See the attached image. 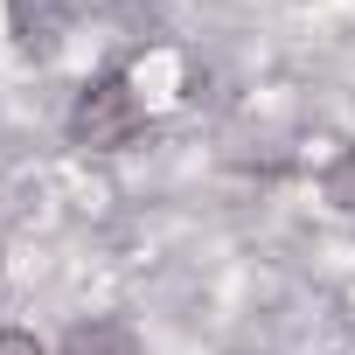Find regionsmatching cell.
I'll list each match as a JSON object with an SVG mask.
<instances>
[{"instance_id":"cell-4","label":"cell","mask_w":355,"mask_h":355,"mask_svg":"<svg viewBox=\"0 0 355 355\" xmlns=\"http://www.w3.org/2000/svg\"><path fill=\"white\" fill-rule=\"evenodd\" d=\"M320 196H327V209H341V216H355V139L334 153V167L320 174Z\"/></svg>"},{"instance_id":"cell-2","label":"cell","mask_w":355,"mask_h":355,"mask_svg":"<svg viewBox=\"0 0 355 355\" xmlns=\"http://www.w3.org/2000/svg\"><path fill=\"white\" fill-rule=\"evenodd\" d=\"M8 21H15V42L28 56H49L63 42V28H70V8L63 0H8Z\"/></svg>"},{"instance_id":"cell-5","label":"cell","mask_w":355,"mask_h":355,"mask_svg":"<svg viewBox=\"0 0 355 355\" xmlns=\"http://www.w3.org/2000/svg\"><path fill=\"white\" fill-rule=\"evenodd\" d=\"M0 355H49V348H42L28 327H0Z\"/></svg>"},{"instance_id":"cell-6","label":"cell","mask_w":355,"mask_h":355,"mask_svg":"<svg viewBox=\"0 0 355 355\" xmlns=\"http://www.w3.org/2000/svg\"><path fill=\"white\" fill-rule=\"evenodd\" d=\"M0 265H8V244H0Z\"/></svg>"},{"instance_id":"cell-3","label":"cell","mask_w":355,"mask_h":355,"mask_svg":"<svg viewBox=\"0 0 355 355\" xmlns=\"http://www.w3.org/2000/svg\"><path fill=\"white\" fill-rule=\"evenodd\" d=\"M56 355H139V341H132L125 320H77Z\"/></svg>"},{"instance_id":"cell-1","label":"cell","mask_w":355,"mask_h":355,"mask_svg":"<svg viewBox=\"0 0 355 355\" xmlns=\"http://www.w3.org/2000/svg\"><path fill=\"white\" fill-rule=\"evenodd\" d=\"M139 125H146V112H139L125 70H98V77L70 98V112H63V132H70V146H84V153H119V146L139 139Z\"/></svg>"}]
</instances>
